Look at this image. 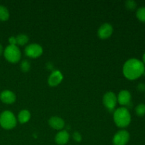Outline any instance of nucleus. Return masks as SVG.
Instances as JSON below:
<instances>
[{"label": "nucleus", "instance_id": "f03ea898", "mask_svg": "<svg viewBox=\"0 0 145 145\" xmlns=\"http://www.w3.org/2000/svg\"><path fill=\"white\" fill-rule=\"evenodd\" d=\"M113 119L118 127H127L131 122V115L127 108L120 107L115 110Z\"/></svg>", "mask_w": 145, "mask_h": 145}, {"label": "nucleus", "instance_id": "4468645a", "mask_svg": "<svg viewBox=\"0 0 145 145\" xmlns=\"http://www.w3.org/2000/svg\"><path fill=\"white\" fill-rule=\"evenodd\" d=\"M30 118H31V113L27 110H21L18 115V120L21 124L28 122Z\"/></svg>", "mask_w": 145, "mask_h": 145}, {"label": "nucleus", "instance_id": "2eb2a0df", "mask_svg": "<svg viewBox=\"0 0 145 145\" xmlns=\"http://www.w3.org/2000/svg\"><path fill=\"white\" fill-rule=\"evenodd\" d=\"M9 18V12L5 7L0 5V21H7Z\"/></svg>", "mask_w": 145, "mask_h": 145}, {"label": "nucleus", "instance_id": "412c9836", "mask_svg": "<svg viewBox=\"0 0 145 145\" xmlns=\"http://www.w3.org/2000/svg\"><path fill=\"white\" fill-rule=\"evenodd\" d=\"M73 139L76 142H80L82 140V137L80 133H78V132H74L73 133Z\"/></svg>", "mask_w": 145, "mask_h": 145}, {"label": "nucleus", "instance_id": "9d476101", "mask_svg": "<svg viewBox=\"0 0 145 145\" xmlns=\"http://www.w3.org/2000/svg\"><path fill=\"white\" fill-rule=\"evenodd\" d=\"M131 93L127 90H122L118 96V102L122 106H129L131 103Z\"/></svg>", "mask_w": 145, "mask_h": 145}, {"label": "nucleus", "instance_id": "f257e3e1", "mask_svg": "<svg viewBox=\"0 0 145 145\" xmlns=\"http://www.w3.org/2000/svg\"><path fill=\"white\" fill-rule=\"evenodd\" d=\"M144 64L135 58L126 61L123 68V74L130 80H135L140 77L144 74Z\"/></svg>", "mask_w": 145, "mask_h": 145}, {"label": "nucleus", "instance_id": "4be33fe9", "mask_svg": "<svg viewBox=\"0 0 145 145\" xmlns=\"http://www.w3.org/2000/svg\"><path fill=\"white\" fill-rule=\"evenodd\" d=\"M8 42H9V45H16V37H10L8 38Z\"/></svg>", "mask_w": 145, "mask_h": 145}, {"label": "nucleus", "instance_id": "ddd939ff", "mask_svg": "<svg viewBox=\"0 0 145 145\" xmlns=\"http://www.w3.org/2000/svg\"><path fill=\"white\" fill-rule=\"evenodd\" d=\"M69 134L67 130H60L55 137V142L59 145H65L69 142Z\"/></svg>", "mask_w": 145, "mask_h": 145}, {"label": "nucleus", "instance_id": "f8f14e48", "mask_svg": "<svg viewBox=\"0 0 145 145\" xmlns=\"http://www.w3.org/2000/svg\"><path fill=\"white\" fill-rule=\"evenodd\" d=\"M48 123L52 128L57 130H62L65 127V121L57 116L51 117L48 120Z\"/></svg>", "mask_w": 145, "mask_h": 145}, {"label": "nucleus", "instance_id": "393cba45", "mask_svg": "<svg viewBox=\"0 0 145 145\" xmlns=\"http://www.w3.org/2000/svg\"><path fill=\"white\" fill-rule=\"evenodd\" d=\"M142 59H143V63L145 64V52L144 53V55H143V57H142Z\"/></svg>", "mask_w": 145, "mask_h": 145}, {"label": "nucleus", "instance_id": "9b49d317", "mask_svg": "<svg viewBox=\"0 0 145 145\" xmlns=\"http://www.w3.org/2000/svg\"><path fill=\"white\" fill-rule=\"evenodd\" d=\"M0 99L6 104H12L15 102L16 97L14 92L10 90H4L0 94Z\"/></svg>", "mask_w": 145, "mask_h": 145}, {"label": "nucleus", "instance_id": "6e6552de", "mask_svg": "<svg viewBox=\"0 0 145 145\" xmlns=\"http://www.w3.org/2000/svg\"><path fill=\"white\" fill-rule=\"evenodd\" d=\"M113 32V26L110 24L106 23V24L101 25L100 28L98 30V36L102 40L107 39V38H110Z\"/></svg>", "mask_w": 145, "mask_h": 145}, {"label": "nucleus", "instance_id": "0eeeda50", "mask_svg": "<svg viewBox=\"0 0 145 145\" xmlns=\"http://www.w3.org/2000/svg\"><path fill=\"white\" fill-rule=\"evenodd\" d=\"M130 140V133L127 130H122L116 133L113 138V145H126Z\"/></svg>", "mask_w": 145, "mask_h": 145}, {"label": "nucleus", "instance_id": "39448f33", "mask_svg": "<svg viewBox=\"0 0 145 145\" xmlns=\"http://www.w3.org/2000/svg\"><path fill=\"white\" fill-rule=\"evenodd\" d=\"M118 99L116 95L113 92L109 91L105 93L103 98V103L105 107L108 110L112 112L114 110L116 105H117Z\"/></svg>", "mask_w": 145, "mask_h": 145}, {"label": "nucleus", "instance_id": "f3484780", "mask_svg": "<svg viewBox=\"0 0 145 145\" xmlns=\"http://www.w3.org/2000/svg\"><path fill=\"white\" fill-rule=\"evenodd\" d=\"M136 16L142 22H145V7H140L137 10Z\"/></svg>", "mask_w": 145, "mask_h": 145}, {"label": "nucleus", "instance_id": "aec40b11", "mask_svg": "<svg viewBox=\"0 0 145 145\" xmlns=\"http://www.w3.org/2000/svg\"><path fill=\"white\" fill-rule=\"evenodd\" d=\"M125 7L129 10H134L137 7V3L133 0H127L125 1Z\"/></svg>", "mask_w": 145, "mask_h": 145}, {"label": "nucleus", "instance_id": "20e7f679", "mask_svg": "<svg viewBox=\"0 0 145 145\" xmlns=\"http://www.w3.org/2000/svg\"><path fill=\"white\" fill-rule=\"evenodd\" d=\"M4 57L11 63H17L21 57V51L16 45H8L4 51Z\"/></svg>", "mask_w": 145, "mask_h": 145}, {"label": "nucleus", "instance_id": "5701e85b", "mask_svg": "<svg viewBox=\"0 0 145 145\" xmlns=\"http://www.w3.org/2000/svg\"><path fill=\"white\" fill-rule=\"evenodd\" d=\"M137 89L140 91H145V84L144 83H140L137 86Z\"/></svg>", "mask_w": 145, "mask_h": 145}, {"label": "nucleus", "instance_id": "dca6fc26", "mask_svg": "<svg viewBox=\"0 0 145 145\" xmlns=\"http://www.w3.org/2000/svg\"><path fill=\"white\" fill-rule=\"evenodd\" d=\"M16 44L23 46L27 44V42L29 40V38L25 34H19L16 37Z\"/></svg>", "mask_w": 145, "mask_h": 145}, {"label": "nucleus", "instance_id": "a211bd4d", "mask_svg": "<svg viewBox=\"0 0 145 145\" xmlns=\"http://www.w3.org/2000/svg\"><path fill=\"white\" fill-rule=\"evenodd\" d=\"M136 114L138 116H143L145 115V104L140 103L135 108Z\"/></svg>", "mask_w": 145, "mask_h": 145}, {"label": "nucleus", "instance_id": "423d86ee", "mask_svg": "<svg viewBox=\"0 0 145 145\" xmlns=\"http://www.w3.org/2000/svg\"><path fill=\"white\" fill-rule=\"evenodd\" d=\"M42 54V48L37 43L30 44L25 48V55L31 58H38Z\"/></svg>", "mask_w": 145, "mask_h": 145}, {"label": "nucleus", "instance_id": "6ab92c4d", "mask_svg": "<svg viewBox=\"0 0 145 145\" xmlns=\"http://www.w3.org/2000/svg\"><path fill=\"white\" fill-rule=\"evenodd\" d=\"M20 67H21V69L23 72H27L31 69V64H30V62L28 60L25 59V60H23L21 62Z\"/></svg>", "mask_w": 145, "mask_h": 145}, {"label": "nucleus", "instance_id": "7ed1b4c3", "mask_svg": "<svg viewBox=\"0 0 145 145\" xmlns=\"http://www.w3.org/2000/svg\"><path fill=\"white\" fill-rule=\"evenodd\" d=\"M17 120L12 112L5 110L0 115V125L5 130H11L16 125Z\"/></svg>", "mask_w": 145, "mask_h": 145}, {"label": "nucleus", "instance_id": "b1692460", "mask_svg": "<svg viewBox=\"0 0 145 145\" xmlns=\"http://www.w3.org/2000/svg\"><path fill=\"white\" fill-rule=\"evenodd\" d=\"M2 52H3V47H2V45L0 44V56L1 55Z\"/></svg>", "mask_w": 145, "mask_h": 145}, {"label": "nucleus", "instance_id": "1a4fd4ad", "mask_svg": "<svg viewBox=\"0 0 145 145\" xmlns=\"http://www.w3.org/2000/svg\"><path fill=\"white\" fill-rule=\"evenodd\" d=\"M63 79V75L59 71H54L48 77V83L50 86H56L62 82Z\"/></svg>", "mask_w": 145, "mask_h": 145}]
</instances>
